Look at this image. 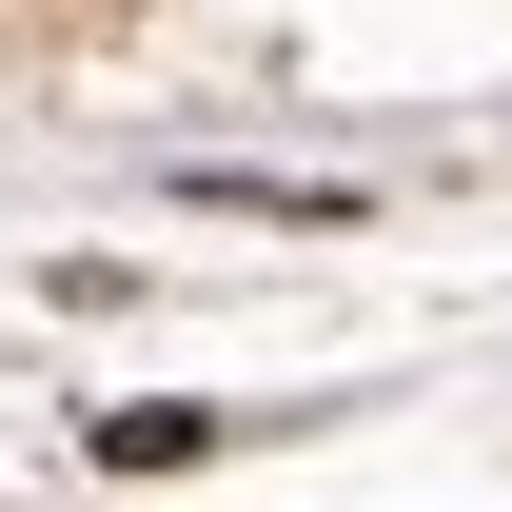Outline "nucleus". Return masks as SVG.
<instances>
[{
    "instance_id": "nucleus-1",
    "label": "nucleus",
    "mask_w": 512,
    "mask_h": 512,
    "mask_svg": "<svg viewBox=\"0 0 512 512\" xmlns=\"http://www.w3.org/2000/svg\"><path fill=\"white\" fill-rule=\"evenodd\" d=\"M99 453H119V473H178V453H217V414H178V394H138V414H99Z\"/></svg>"
}]
</instances>
